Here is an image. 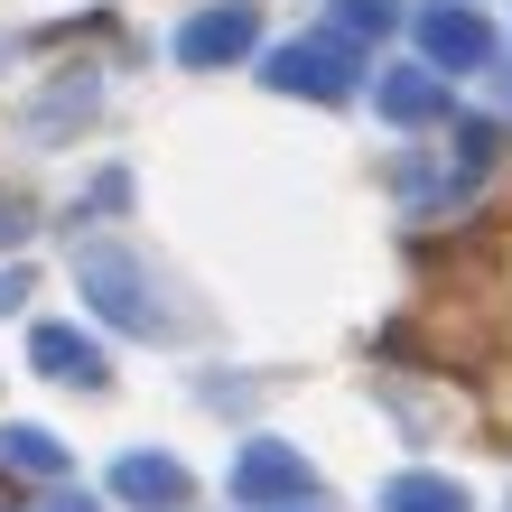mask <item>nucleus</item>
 <instances>
[{
  "label": "nucleus",
  "instance_id": "obj_1",
  "mask_svg": "<svg viewBox=\"0 0 512 512\" xmlns=\"http://www.w3.org/2000/svg\"><path fill=\"white\" fill-rule=\"evenodd\" d=\"M75 289L94 298V317L122 326V336H168L159 289H149V270H140L122 243H75Z\"/></svg>",
  "mask_w": 512,
  "mask_h": 512
},
{
  "label": "nucleus",
  "instance_id": "obj_2",
  "mask_svg": "<svg viewBox=\"0 0 512 512\" xmlns=\"http://www.w3.org/2000/svg\"><path fill=\"white\" fill-rule=\"evenodd\" d=\"M270 94H308V103H345L354 94V75H364V47L345 38V28H326V38H289V47H270Z\"/></svg>",
  "mask_w": 512,
  "mask_h": 512
},
{
  "label": "nucleus",
  "instance_id": "obj_3",
  "mask_svg": "<svg viewBox=\"0 0 512 512\" xmlns=\"http://www.w3.org/2000/svg\"><path fill=\"white\" fill-rule=\"evenodd\" d=\"M233 503H317V466H308V447H289V438H252L243 457H233Z\"/></svg>",
  "mask_w": 512,
  "mask_h": 512
},
{
  "label": "nucleus",
  "instance_id": "obj_4",
  "mask_svg": "<svg viewBox=\"0 0 512 512\" xmlns=\"http://www.w3.org/2000/svg\"><path fill=\"white\" fill-rule=\"evenodd\" d=\"M261 47V10L252 0H215V10H196L177 28V66H233V56Z\"/></svg>",
  "mask_w": 512,
  "mask_h": 512
},
{
  "label": "nucleus",
  "instance_id": "obj_5",
  "mask_svg": "<svg viewBox=\"0 0 512 512\" xmlns=\"http://www.w3.org/2000/svg\"><path fill=\"white\" fill-rule=\"evenodd\" d=\"M419 47H429V66L475 75V66L494 56V28H485V10H475V0H438V10H419Z\"/></svg>",
  "mask_w": 512,
  "mask_h": 512
},
{
  "label": "nucleus",
  "instance_id": "obj_6",
  "mask_svg": "<svg viewBox=\"0 0 512 512\" xmlns=\"http://www.w3.org/2000/svg\"><path fill=\"white\" fill-rule=\"evenodd\" d=\"M373 103H382L391 131H429V122H447V75L438 66H382Z\"/></svg>",
  "mask_w": 512,
  "mask_h": 512
},
{
  "label": "nucleus",
  "instance_id": "obj_7",
  "mask_svg": "<svg viewBox=\"0 0 512 512\" xmlns=\"http://www.w3.org/2000/svg\"><path fill=\"white\" fill-rule=\"evenodd\" d=\"M28 364H38L47 382H75V391H103L112 382L103 345L84 336V326H38V336H28Z\"/></svg>",
  "mask_w": 512,
  "mask_h": 512
},
{
  "label": "nucleus",
  "instance_id": "obj_8",
  "mask_svg": "<svg viewBox=\"0 0 512 512\" xmlns=\"http://www.w3.org/2000/svg\"><path fill=\"white\" fill-rule=\"evenodd\" d=\"M112 494L140 503V512H177L196 485H187V466H177V457H149V447H131V457L112 466Z\"/></svg>",
  "mask_w": 512,
  "mask_h": 512
},
{
  "label": "nucleus",
  "instance_id": "obj_9",
  "mask_svg": "<svg viewBox=\"0 0 512 512\" xmlns=\"http://www.w3.org/2000/svg\"><path fill=\"white\" fill-rule=\"evenodd\" d=\"M382 512H475L457 475H429V466H410V475H391L382 485Z\"/></svg>",
  "mask_w": 512,
  "mask_h": 512
},
{
  "label": "nucleus",
  "instance_id": "obj_10",
  "mask_svg": "<svg viewBox=\"0 0 512 512\" xmlns=\"http://www.w3.org/2000/svg\"><path fill=\"white\" fill-rule=\"evenodd\" d=\"M84 112H94V75H66L47 103H28V112H19V140H38V149H47L66 122H84Z\"/></svg>",
  "mask_w": 512,
  "mask_h": 512
},
{
  "label": "nucleus",
  "instance_id": "obj_11",
  "mask_svg": "<svg viewBox=\"0 0 512 512\" xmlns=\"http://www.w3.org/2000/svg\"><path fill=\"white\" fill-rule=\"evenodd\" d=\"M0 466H10V475H38V485H56V475H66V447L19 419V429H0Z\"/></svg>",
  "mask_w": 512,
  "mask_h": 512
},
{
  "label": "nucleus",
  "instance_id": "obj_12",
  "mask_svg": "<svg viewBox=\"0 0 512 512\" xmlns=\"http://www.w3.org/2000/svg\"><path fill=\"white\" fill-rule=\"evenodd\" d=\"M401 19H410L401 0H336V19H326V28H345L354 47H373V38H391Z\"/></svg>",
  "mask_w": 512,
  "mask_h": 512
},
{
  "label": "nucleus",
  "instance_id": "obj_13",
  "mask_svg": "<svg viewBox=\"0 0 512 512\" xmlns=\"http://www.w3.org/2000/svg\"><path fill=\"white\" fill-rule=\"evenodd\" d=\"M28 224H38V215H28V196H10V187H0V252H10V243H28Z\"/></svg>",
  "mask_w": 512,
  "mask_h": 512
},
{
  "label": "nucleus",
  "instance_id": "obj_14",
  "mask_svg": "<svg viewBox=\"0 0 512 512\" xmlns=\"http://www.w3.org/2000/svg\"><path fill=\"white\" fill-rule=\"evenodd\" d=\"M38 512H103V503H94V494H75V485H56V494H47Z\"/></svg>",
  "mask_w": 512,
  "mask_h": 512
},
{
  "label": "nucleus",
  "instance_id": "obj_15",
  "mask_svg": "<svg viewBox=\"0 0 512 512\" xmlns=\"http://www.w3.org/2000/svg\"><path fill=\"white\" fill-rule=\"evenodd\" d=\"M19 298H28V270L10 261V270H0V308H19Z\"/></svg>",
  "mask_w": 512,
  "mask_h": 512
},
{
  "label": "nucleus",
  "instance_id": "obj_16",
  "mask_svg": "<svg viewBox=\"0 0 512 512\" xmlns=\"http://www.w3.org/2000/svg\"><path fill=\"white\" fill-rule=\"evenodd\" d=\"M261 512H317V503H261Z\"/></svg>",
  "mask_w": 512,
  "mask_h": 512
}]
</instances>
